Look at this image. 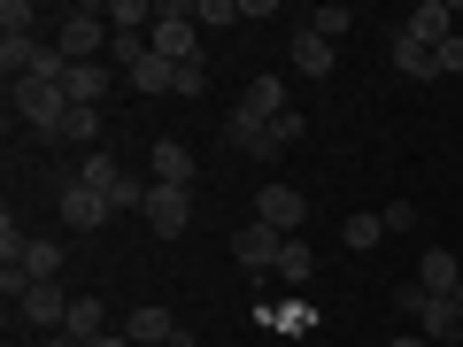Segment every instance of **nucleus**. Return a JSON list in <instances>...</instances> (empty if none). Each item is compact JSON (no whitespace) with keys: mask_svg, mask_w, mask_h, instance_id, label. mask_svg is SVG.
<instances>
[{"mask_svg":"<svg viewBox=\"0 0 463 347\" xmlns=\"http://www.w3.org/2000/svg\"><path fill=\"white\" fill-rule=\"evenodd\" d=\"M8 93H16V116L32 124V132L62 139V124H70V93H62V85H47V78H16Z\"/></svg>","mask_w":463,"mask_h":347,"instance_id":"f257e3e1","label":"nucleus"},{"mask_svg":"<svg viewBox=\"0 0 463 347\" xmlns=\"http://www.w3.org/2000/svg\"><path fill=\"white\" fill-rule=\"evenodd\" d=\"M194 47H201L194 8H185V0H163V8H155V54H163V62H194Z\"/></svg>","mask_w":463,"mask_h":347,"instance_id":"f03ea898","label":"nucleus"},{"mask_svg":"<svg viewBox=\"0 0 463 347\" xmlns=\"http://www.w3.org/2000/svg\"><path fill=\"white\" fill-rule=\"evenodd\" d=\"M54 47H62L70 62H100V47H109V8H70V23L54 32Z\"/></svg>","mask_w":463,"mask_h":347,"instance_id":"7ed1b4c3","label":"nucleus"},{"mask_svg":"<svg viewBox=\"0 0 463 347\" xmlns=\"http://www.w3.org/2000/svg\"><path fill=\"white\" fill-rule=\"evenodd\" d=\"M147 231L155 239H178L185 224H194V185H147Z\"/></svg>","mask_w":463,"mask_h":347,"instance_id":"20e7f679","label":"nucleus"},{"mask_svg":"<svg viewBox=\"0 0 463 347\" xmlns=\"http://www.w3.org/2000/svg\"><path fill=\"white\" fill-rule=\"evenodd\" d=\"M279 255H286V231H270V224H240L232 231V263L240 270H279Z\"/></svg>","mask_w":463,"mask_h":347,"instance_id":"39448f33","label":"nucleus"},{"mask_svg":"<svg viewBox=\"0 0 463 347\" xmlns=\"http://www.w3.org/2000/svg\"><path fill=\"white\" fill-rule=\"evenodd\" d=\"M301 216H309V201H301L294 185H263V193H255V224L286 231V239H301Z\"/></svg>","mask_w":463,"mask_h":347,"instance_id":"423d86ee","label":"nucleus"},{"mask_svg":"<svg viewBox=\"0 0 463 347\" xmlns=\"http://www.w3.org/2000/svg\"><path fill=\"white\" fill-rule=\"evenodd\" d=\"M70 301H78V294H62V278H32L16 309H24V324H54V332H62L70 324Z\"/></svg>","mask_w":463,"mask_h":347,"instance_id":"0eeeda50","label":"nucleus"},{"mask_svg":"<svg viewBox=\"0 0 463 347\" xmlns=\"http://www.w3.org/2000/svg\"><path fill=\"white\" fill-rule=\"evenodd\" d=\"M62 93H70V108H100V100L116 93V70L109 62H70L62 70Z\"/></svg>","mask_w":463,"mask_h":347,"instance_id":"6e6552de","label":"nucleus"},{"mask_svg":"<svg viewBox=\"0 0 463 347\" xmlns=\"http://www.w3.org/2000/svg\"><path fill=\"white\" fill-rule=\"evenodd\" d=\"M417 332H425L432 347H456L463 340V294H432L425 316H417Z\"/></svg>","mask_w":463,"mask_h":347,"instance_id":"1a4fd4ad","label":"nucleus"},{"mask_svg":"<svg viewBox=\"0 0 463 347\" xmlns=\"http://www.w3.org/2000/svg\"><path fill=\"white\" fill-rule=\"evenodd\" d=\"M386 62H394L402 78H440V47H425V39H410V32H386Z\"/></svg>","mask_w":463,"mask_h":347,"instance_id":"9d476101","label":"nucleus"},{"mask_svg":"<svg viewBox=\"0 0 463 347\" xmlns=\"http://www.w3.org/2000/svg\"><path fill=\"white\" fill-rule=\"evenodd\" d=\"M109 216H116V201L93 193V185H70V193H62V224H70V231H100Z\"/></svg>","mask_w":463,"mask_h":347,"instance_id":"9b49d317","label":"nucleus"},{"mask_svg":"<svg viewBox=\"0 0 463 347\" xmlns=\"http://www.w3.org/2000/svg\"><path fill=\"white\" fill-rule=\"evenodd\" d=\"M417 286H425V294H463V263L448 248H425L417 255Z\"/></svg>","mask_w":463,"mask_h":347,"instance_id":"f8f14e48","label":"nucleus"},{"mask_svg":"<svg viewBox=\"0 0 463 347\" xmlns=\"http://www.w3.org/2000/svg\"><path fill=\"white\" fill-rule=\"evenodd\" d=\"M224 147L263 155V163H270V124H263V116H248V108H232V116H224Z\"/></svg>","mask_w":463,"mask_h":347,"instance_id":"ddd939ff","label":"nucleus"},{"mask_svg":"<svg viewBox=\"0 0 463 347\" xmlns=\"http://www.w3.org/2000/svg\"><path fill=\"white\" fill-rule=\"evenodd\" d=\"M394 32H410V39H425V47H440V39L456 32V16H448L440 0H417V8H410V16L394 23Z\"/></svg>","mask_w":463,"mask_h":347,"instance_id":"4468645a","label":"nucleus"},{"mask_svg":"<svg viewBox=\"0 0 463 347\" xmlns=\"http://www.w3.org/2000/svg\"><path fill=\"white\" fill-rule=\"evenodd\" d=\"M286 54H294L301 78H332V39H325V32H309V23L294 32V47H286Z\"/></svg>","mask_w":463,"mask_h":347,"instance_id":"2eb2a0df","label":"nucleus"},{"mask_svg":"<svg viewBox=\"0 0 463 347\" xmlns=\"http://www.w3.org/2000/svg\"><path fill=\"white\" fill-rule=\"evenodd\" d=\"M155 185H194V147L185 139H155Z\"/></svg>","mask_w":463,"mask_h":347,"instance_id":"dca6fc26","label":"nucleus"},{"mask_svg":"<svg viewBox=\"0 0 463 347\" xmlns=\"http://www.w3.org/2000/svg\"><path fill=\"white\" fill-rule=\"evenodd\" d=\"M170 340H178V316L170 309H155V301L132 309V347H170Z\"/></svg>","mask_w":463,"mask_h":347,"instance_id":"f3484780","label":"nucleus"},{"mask_svg":"<svg viewBox=\"0 0 463 347\" xmlns=\"http://www.w3.org/2000/svg\"><path fill=\"white\" fill-rule=\"evenodd\" d=\"M109 32H132V39H155V0H109Z\"/></svg>","mask_w":463,"mask_h":347,"instance_id":"a211bd4d","label":"nucleus"},{"mask_svg":"<svg viewBox=\"0 0 463 347\" xmlns=\"http://www.w3.org/2000/svg\"><path fill=\"white\" fill-rule=\"evenodd\" d=\"M124 85H139V93H170V85H178V62H163V54L147 47V62L124 70Z\"/></svg>","mask_w":463,"mask_h":347,"instance_id":"6ab92c4d","label":"nucleus"},{"mask_svg":"<svg viewBox=\"0 0 463 347\" xmlns=\"http://www.w3.org/2000/svg\"><path fill=\"white\" fill-rule=\"evenodd\" d=\"M240 108H248V116H263V124H270V116H286V108H294V100H286V85H279V78H255Z\"/></svg>","mask_w":463,"mask_h":347,"instance_id":"aec40b11","label":"nucleus"},{"mask_svg":"<svg viewBox=\"0 0 463 347\" xmlns=\"http://www.w3.org/2000/svg\"><path fill=\"white\" fill-rule=\"evenodd\" d=\"M340 239H347L355 255H364V248H379V239H386V216H379V209H355V216L340 224Z\"/></svg>","mask_w":463,"mask_h":347,"instance_id":"412c9836","label":"nucleus"},{"mask_svg":"<svg viewBox=\"0 0 463 347\" xmlns=\"http://www.w3.org/2000/svg\"><path fill=\"white\" fill-rule=\"evenodd\" d=\"M78 185H93V193H116V185H124V170H116V155H85V163H78Z\"/></svg>","mask_w":463,"mask_h":347,"instance_id":"4be33fe9","label":"nucleus"},{"mask_svg":"<svg viewBox=\"0 0 463 347\" xmlns=\"http://www.w3.org/2000/svg\"><path fill=\"white\" fill-rule=\"evenodd\" d=\"M16 270H24V278H62V248H54V239H32Z\"/></svg>","mask_w":463,"mask_h":347,"instance_id":"5701e85b","label":"nucleus"},{"mask_svg":"<svg viewBox=\"0 0 463 347\" xmlns=\"http://www.w3.org/2000/svg\"><path fill=\"white\" fill-rule=\"evenodd\" d=\"M100 324H109V309H100V301H93V294H78V301H70V324H62V332H70V340H93V332H100Z\"/></svg>","mask_w":463,"mask_h":347,"instance_id":"b1692460","label":"nucleus"},{"mask_svg":"<svg viewBox=\"0 0 463 347\" xmlns=\"http://www.w3.org/2000/svg\"><path fill=\"white\" fill-rule=\"evenodd\" d=\"M309 139V116L301 108H286V116H270V155H286V147H301Z\"/></svg>","mask_w":463,"mask_h":347,"instance_id":"393cba45","label":"nucleus"},{"mask_svg":"<svg viewBox=\"0 0 463 347\" xmlns=\"http://www.w3.org/2000/svg\"><path fill=\"white\" fill-rule=\"evenodd\" d=\"M32 23H39L32 0H0V39H32Z\"/></svg>","mask_w":463,"mask_h":347,"instance_id":"a878e982","label":"nucleus"},{"mask_svg":"<svg viewBox=\"0 0 463 347\" xmlns=\"http://www.w3.org/2000/svg\"><path fill=\"white\" fill-rule=\"evenodd\" d=\"M309 270H317L309 239H286V255H279V278H286V286H301V278H309Z\"/></svg>","mask_w":463,"mask_h":347,"instance_id":"bb28decb","label":"nucleus"},{"mask_svg":"<svg viewBox=\"0 0 463 347\" xmlns=\"http://www.w3.org/2000/svg\"><path fill=\"white\" fill-rule=\"evenodd\" d=\"M62 139H78V147H93V139H100V108H70Z\"/></svg>","mask_w":463,"mask_h":347,"instance_id":"cd10ccee","label":"nucleus"},{"mask_svg":"<svg viewBox=\"0 0 463 347\" xmlns=\"http://www.w3.org/2000/svg\"><path fill=\"white\" fill-rule=\"evenodd\" d=\"M194 23L209 32V23H248V16H240V0H201V8H194Z\"/></svg>","mask_w":463,"mask_h":347,"instance_id":"c85d7f7f","label":"nucleus"},{"mask_svg":"<svg viewBox=\"0 0 463 347\" xmlns=\"http://www.w3.org/2000/svg\"><path fill=\"white\" fill-rule=\"evenodd\" d=\"M309 32H325V39L355 32V8H317V23H309Z\"/></svg>","mask_w":463,"mask_h":347,"instance_id":"c756f323","label":"nucleus"},{"mask_svg":"<svg viewBox=\"0 0 463 347\" xmlns=\"http://www.w3.org/2000/svg\"><path fill=\"white\" fill-rule=\"evenodd\" d=\"M425 301H432V294H425L417 278H402V286H394V309H402V316H425Z\"/></svg>","mask_w":463,"mask_h":347,"instance_id":"7c9ffc66","label":"nucleus"},{"mask_svg":"<svg viewBox=\"0 0 463 347\" xmlns=\"http://www.w3.org/2000/svg\"><path fill=\"white\" fill-rule=\"evenodd\" d=\"M440 78H463V32L440 39Z\"/></svg>","mask_w":463,"mask_h":347,"instance_id":"2f4dec72","label":"nucleus"},{"mask_svg":"<svg viewBox=\"0 0 463 347\" xmlns=\"http://www.w3.org/2000/svg\"><path fill=\"white\" fill-rule=\"evenodd\" d=\"M170 93H209V70H201V62H178V85H170Z\"/></svg>","mask_w":463,"mask_h":347,"instance_id":"473e14b6","label":"nucleus"},{"mask_svg":"<svg viewBox=\"0 0 463 347\" xmlns=\"http://www.w3.org/2000/svg\"><path fill=\"white\" fill-rule=\"evenodd\" d=\"M386 216V231H417V216H425V209H410V201H394V209H379Z\"/></svg>","mask_w":463,"mask_h":347,"instance_id":"72a5a7b5","label":"nucleus"},{"mask_svg":"<svg viewBox=\"0 0 463 347\" xmlns=\"http://www.w3.org/2000/svg\"><path fill=\"white\" fill-rule=\"evenodd\" d=\"M394 347H432V340H425V332H402V340H394Z\"/></svg>","mask_w":463,"mask_h":347,"instance_id":"f704fd0d","label":"nucleus"},{"mask_svg":"<svg viewBox=\"0 0 463 347\" xmlns=\"http://www.w3.org/2000/svg\"><path fill=\"white\" fill-rule=\"evenodd\" d=\"M39 347H78V340H70V332H47V340H39Z\"/></svg>","mask_w":463,"mask_h":347,"instance_id":"c9c22d12","label":"nucleus"},{"mask_svg":"<svg viewBox=\"0 0 463 347\" xmlns=\"http://www.w3.org/2000/svg\"><path fill=\"white\" fill-rule=\"evenodd\" d=\"M8 347H16V340H8Z\"/></svg>","mask_w":463,"mask_h":347,"instance_id":"e433bc0d","label":"nucleus"}]
</instances>
